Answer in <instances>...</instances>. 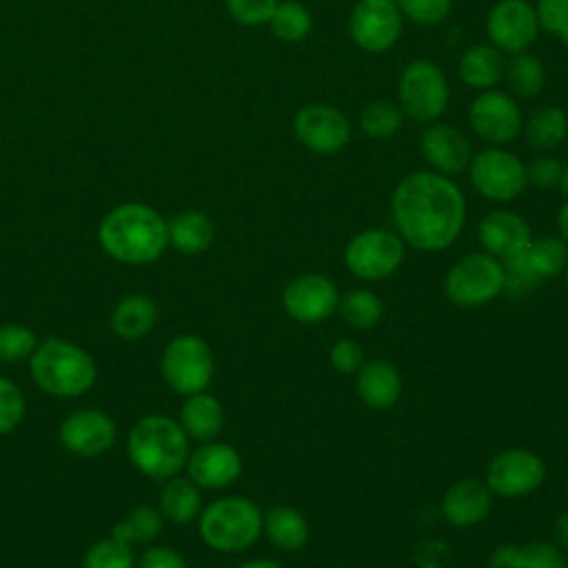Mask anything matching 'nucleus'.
<instances>
[{"label":"nucleus","instance_id":"1","mask_svg":"<svg viewBox=\"0 0 568 568\" xmlns=\"http://www.w3.org/2000/svg\"><path fill=\"white\" fill-rule=\"evenodd\" d=\"M390 215L404 244L435 253L448 248L466 224V197L442 173L413 171L390 193Z\"/></svg>","mask_w":568,"mask_h":568},{"label":"nucleus","instance_id":"2","mask_svg":"<svg viewBox=\"0 0 568 568\" xmlns=\"http://www.w3.org/2000/svg\"><path fill=\"white\" fill-rule=\"evenodd\" d=\"M102 251L122 264H151L169 246L166 220L142 202L113 206L98 226Z\"/></svg>","mask_w":568,"mask_h":568},{"label":"nucleus","instance_id":"3","mask_svg":"<svg viewBox=\"0 0 568 568\" xmlns=\"http://www.w3.org/2000/svg\"><path fill=\"white\" fill-rule=\"evenodd\" d=\"M126 448L133 466L153 479L175 477L191 455L189 435L166 415L142 417L131 428Z\"/></svg>","mask_w":568,"mask_h":568},{"label":"nucleus","instance_id":"4","mask_svg":"<svg viewBox=\"0 0 568 568\" xmlns=\"http://www.w3.org/2000/svg\"><path fill=\"white\" fill-rule=\"evenodd\" d=\"M29 371L33 382L55 397H78L87 393L98 375L93 357L67 339L38 344L29 357Z\"/></svg>","mask_w":568,"mask_h":568},{"label":"nucleus","instance_id":"5","mask_svg":"<svg viewBox=\"0 0 568 568\" xmlns=\"http://www.w3.org/2000/svg\"><path fill=\"white\" fill-rule=\"evenodd\" d=\"M262 510L248 497H220L197 515L202 541L220 552H242L262 535Z\"/></svg>","mask_w":568,"mask_h":568},{"label":"nucleus","instance_id":"6","mask_svg":"<svg viewBox=\"0 0 568 568\" xmlns=\"http://www.w3.org/2000/svg\"><path fill=\"white\" fill-rule=\"evenodd\" d=\"M450 100V87L444 69L433 60H410L397 78V104L404 115L430 124L437 122Z\"/></svg>","mask_w":568,"mask_h":568},{"label":"nucleus","instance_id":"7","mask_svg":"<svg viewBox=\"0 0 568 568\" xmlns=\"http://www.w3.org/2000/svg\"><path fill=\"white\" fill-rule=\"evenodd\" d=\"M504 264L501 260L488 253H468L457 260L446 277L444 293L446 297L464 308H475L493 302L504 293Z\"/></svg>","mask_w":568,"mask_h":568},{"label":"nucleus","instance_id":"8","mask_svg":"<svg viewBox=\"0 0 568 568\" xmlns=\"http://www.w3.org/2000/svg\"><path fill=\"white\" fill-rule=\"evenodd\" d=\"M406 257V244L390 229H364L344 246V264L357 280L379 282L390 277Z\"/></svg>","mask_w":568,"mask_h":568},{"label":"nucleus","instance_id":"9","mask_svg":"<svg viewBox=\"0 0 568 568\" xmlns=\"http://www.w3.org/2000/svg\"><path fill=\"white\" fill-rule=\"evenodd\" d=\"M473 189L490 202H510L528 186L526 164L506 146H486L468 164Z\"/></svg>","mask_w":568,"mask_h":568},{"label":"nucleus","instance_id":"10","mask_svg":"<svg viewBox=\"0 0 568 568\" xmlns=\"http://www.w3.org/2000/svg\"><path fill=\"white\" fill-rule=\"evenodd\" d=\"M160 368L175 393L193 395L206 390L215 364L211 346L202 337L184 333L166 344Z\"/></svg>","mask_w":568,"mask_h":568},{"label":"nucleus","instance_id":"11","mask_svg":"<svg viewBox=\"0 0 568 568\" xmlns=\"http://www.w3.org/2000/svg\"><path fill=\"white\" fill-rule=\"evenodd\" d=\"M295 140L315 155H335L351 140V120L344 111L326 102H311L293 115Z\"/></svg>","mask_w":568,"mask_h":568},{"label":"nucleus","instance_id":"12","mask_svg":"<svg viewBox=\"0 0 568 568\" xmlns=\"http://www.w3.org/2000/svg\"><path fill=\"white\" fill-rule=\"evenodd\" d=\"M546 479L544 459L528 448H506L486 466V486L504 499H521L532 495Z\"/></svg>","mask_w":568,"mask_h":568},{"label":"nucleus","instance_id":"13","mask_svg":"<svg viewBox=\"0 0 568 568\" xmlns=\"http://www.w3.org/2000/svg\"><path fill=\"white\" fill-rule=\"evenodd\" d=\"M404 16L395 0H357L348 16V36L366 53L393 49L402 36Z\"/></svg>","mask_w":568,"mask_h":568},{"label":"nucleus","instance_id":"14","mask_svg":"<svg viewBox=\"0 0 568 568\" xmlns=\"http://www.w3.org/2000/svg\"><path fill=\"white\" fill-rule=\"evenodd\" d=\"M468 122L475 135L488 142V146H506L524 129V115L517 100L499 89H486L473 98Z\"/></svg>","mask_w":568,"mask_h":568},{"label":"nucleus","instance_id":"15","mask_svg":"<svg viewBox=\"0 0 568 568\" xmlns=\"http://www.w3.org/2000/svg\"><path fill=\"white\" fill-rule=\"evenodd\" d=\"M339 291L335 282L322 273H302L282 291L286 315L302 324H320L337 313Z\"/></svg>","mask_w":568,"mask_h":568},{"label":"nucleus","instance_id":"16","mask_svg":"<svg viewBox=\"0 0 568 568\" xmlns=\"http://www.w3.org/2000/svg\"><path fill=\"white\" fill-rule=\"evenodd\" d=\"M539 22L528 0H497L486 16V36L501 53H521L535 42Z\"/></svg>","mask_w":568,"mask_h":568},{"label":"nucleus","instance_id":"17","mask_svg":"<svg viewBox=\"0 0 568 568\" xmlns=\"http://www.w3.org/2000/svg\"><path fill=\"white\" fill-rule=\"evenodd\" d=\"M113 419L98 408H82L60 424L62 446L78 457H100L115 444Z\"/></svg>","mask_w":568,"mask_h":568},{"label":"nucleus","instance_id":"18","mask_svg":"<svg viewBox=\"0 0 568 568\" xmlns=\"http://www.w3.org/2000/svg\"><path fill=\"white\" fill-rule=\"evenodd\" d=\"M419 151L430 171L448 178L466 171L473 158V146L464 131L446 122H430L422 131Z\"/></svg>","mask_w":568,"mask_h":568},{"label":"nucleus","instance_id":"19","mask_svg":"<svg viewBox=\"0 0 568 568\" xmlns=\"http://www.w3.org/2000/svg\"><path fill=\"white\" fill-rule=\"evenodd\" d=\"M477 240L484 253L506 262L526 251L532 240L528 222L508 209L486 213L477 224Z\"/></svg>","mask_w":568,"mask_h":568},{"label":"nucleus","instance_id":"20","mask_svg":"<svg viewBox=\"0 0 568 568\" xmlns=\"http://www.w3.org/2000/svg\"><path fill=\"white\" fill-rule=\"evenodd\" d=\"M186 470L200 488L220 490L231 486L242 475V457L231 444L211 439L191 450Z\"/></svg>","mask_w":568,"mask_h":568},{"label":"nucleus","instance_id":"21","mask_svg":"<svg viewBox=\"0 0 568 568\" xmlns=\"http://www.w3.org/2000/svg\"><path fill=\"white\" fill-rule=\"evenodd\" d=\"M493 508V493L486 481L466 477L455 481L442 497V517L455 528H470L481 524Z\"/></svg>","mask_w":568,"mask_h":568},{"label":"nucleus","instance_id":"22","mask_svg":"<svg viewBox=\"0 0 568 568\" xmlns=\"http://www.w3.org/2000/svg\"><path fill=\"white\" fill-rule=\"evenodd\" d=\"M355 390L366 406L386 410L402 395V375L386 359H368L355 373Z\"/></svg>","mask_w":568,"mask_h":568},{"label":"nucleus","instance_id":"23","mask_svg":"<svg viewBox=\"0 0 568 568\" xmlns=\"http://www.w3.org/2000/svg\"><path fill=\"white\" fill-rule=\"evenodd\" d=\"M504 71H506V58L490 42L468 47L457 60L459 80L466 87L477 91L495 89L504 80Z\"/></svg>","mask_w":568,"mask_h":568},{"label":"nucleus","instance_id":"24","mask_svg":"<svg viewBox=\"0 0 568 568\" xmlns=\"http://www.w3.org/2000/svg\"><path fill=\"white\" fill-rule=\"evenodd\" d=\"M169 246H173L182 255L204 253L215 237V226L204 211L189 209L171 220H166Z\"/></svg>","mask_w":568,"mask_h":568},{"label":"nucleus","instance_id":"25","mask_svg":"<svg viewBox=\"0 0 568 568\" xmlns=\"http://www.w3.org/2000/svg\"><path fill=\"white\" fill-rule=\"evenodd\" d=\"M490 568H568L566 552L552 541H530L526 546H497Z\"/></svg>","mask_w":568,"mask_h":568},{"label":"nucleus","instance_id":"26","mask_svg":"<svg viewBox=\"0 0 568 568\" xmlns=\"http://www.w3.org/2000/svg\"><path fill=\"white\" fill-rule=\"evenodd\" d=\"M180 426L195 442H211L224 426V408L217 397L200 390L186 395L180 410Z\"/></svg>","mask_w":568,"mask_h":568},{"label":"nucleus","instance_id":"27","mask_svg":"<svg viewBox=\"0 0 568 568\" xmlns=\"http://www.w3.org/2000/svg\"><path fill=\"white\" fill-rule=\"evenodd\" d=\"M262 532L268 537V541L284 550V552H295L306 546L308 541V521L306 517L293 508V506H271L262 515Z\"/></svg>","mask_w":568,"mask_h":568},{"label":"nucleus","instance_id":"28","mask_svg":"<svg viewBox=\"0 0 568 568\" xmlns=\"http://www.w3.org/2000/svg\"><path fill=\"white\" fill-rule=\"evenodd\" d=\"M158 320V306L146 295H129L120 300L111 313V328L122 339H140L149 335Z\"/></svg>","mask_w":568,"mask_h":568},{"label":"nucleus","instance_id":"29","mask_svg":"<svg viewBox=\"0 0 568 568\" xmlns=\"http://www.w3.org/2000/svg\"><path fill=\"white\" fill-rule=\"evenodd\" d=\"M521 131L526 133V140L535 151L546 153V151L557 149L566 140V135H568V115L561 106L544 104V106H537L528 115Z\"/></svg>","mask_w":568,"mask_h":568},{"label":"nucleus","instance_id":"30","mask_svg":"<svg viewBox=\"0 0 568 568\" xmlns=\"http://www.w3.org/2000/svg\"><path fill=\"white\" fill-rule=\"evenodd\" d=\"M160 510L173 524H189L202 513L200 486L191 477H169L160 490Z\"/></svg>","mask_w":568,"mask_h":568},{"label":"nucleus","instance_id":"31","mask_svg":"<svg viewBox=\"0 0 568 568\" xmlns=\"http://www.w3.org/2000/svg\"><path fill=\"white\" fill-rule=\"evenodd\" d=\"M524 260L537 280H550L566 271L568 244L559 235L532 237L524 251Z\"/></svg>","mask_w":568,"mask_h":568},{"label":"nucleus","instance_id":"32","mask_svg":"<svg viewBox=\"0 0 568 568\" xmlns=\"http://www.w3.org/2000/svg\"><path fill=\"white\" fill-rule=\"evenodd\" d=\"M271 33L282 42H302L313 29V16L300 0H280L268 18Z\"/></svg>","mask_w":568,"mask_h":568},{"label":"nucleus","instance_id":"33","mask_svg":"<svg viewBox=\"0 0 568 568\" xmlns=\"http://www.w3.org/2000/svg\"><path fill=\"white\" fill-rule=\"evenodd\" d=\"M504 80L508 82V87L515 95L535 98L537 93H541L544 82H546L544 62L535 53H528V51L513 53L510 60L506 62Z\"/></svg>","mask_w":568,"mask_h":568},{"label":"nucleus","instance_id":"34","mask_svg":"<svg viewBox=\"0 0 568 568\" xmlns=\"http://www.w3.org/2000/svg\"><path fill=\"white\" fill-rule=\"evenodd\" d=\"M404 111L393 100H371L359 111V131L371 140H390L404 124Z\"/></svg>","mask_w":568,"mask_h":568},{"label":"nucleus","instance_id":"35","mask_svg":"<svg viewBox=\"0 0 568 568\" xmlns=\"http://www.w3.org/2000/svg\"><path fill=\"white\" fill-rule=\"evenodd\" d=\"M162 530V515L153 506H135L124 519H120L111 537L124 546H138L153 541Z\"/></svg>","mask_w":568,"mask_h":568},{"label":"nucleus","instance_id":"36","mask_svg":"<svg viewBox=\"0 0 568 568\" xmlns=\"http://www.w3.org/2000/svg\"><path fill=\"white\" fill-rule=\"evenodd\" d=\"M337 313H339V317L348 326L359 328V331H368V328H373L382 320L384 304H382V300L373 291H368V288H353L344 297L339 295Z\"/></svg>","mask_w":568,"mask_h":568},{"label":"nucleus","instance_id":"37","mask_svg":"<svg viewBox=\"0 0 568 568\" xmlns=\"http://www.w3.org/2000/svg\"><path fill=\"white\" fill-rule=\"evenodd\" d=\"M82 568H135V557L131 546L109 537L89 546L82 557Z\"/></svg>","mask_w":568,"mask_h":568},{"label":"nucleus","instance_id":"38","mask_svg":"<svg viewBox=\"0 0 568 568\" xmlns=\"http://www.w3.org/2000/svg\"><path fill=\"white\" fill-rule=\"evenodd\" d=\"M38 346L36 333L22 324H2L0 326V362L13 364L29 359Z\"/></svg>","mask_w":568,"mask_h":568},{"label":"nucleus","instance_id":"39","mask_svg":"<svg viewBox=\"0 0 568 568\" xmlns=\"http://www.w3.org/2000/svg\"><path fill=\"white\" fill-rule=\"evenodd\" d=\"M399 13L419 27H435L453 11V0H395Z\"/></svg>","mask_w":568,"mask_h":568},{"label":"nucleus","instance_id":"40","mask_svg":"<svg viewBox=\"0 0 568 568\" xmlns=\"http://www.w3.org/2000/svg\"><path fill=\"white\" fill-rule=\"evenodd\" d=\"M24 415V395L7 377H0V435L11 433Z\"/></svg>","mask_w":568,"mask_h":568},{"label":"nucleus","instance_id":"41","mask_svg":"<svg viewBox=\"0 0 568 568\" xmlns=\"http://www.w3.org/2000/svg\"><path fill=\"white\" fill-rule=\"evenodd\" d=\"M280 0H224L229 16L244 27L268 24L271 13Z\"/></svg>","mask_w":568,"mask_h":568},{"label":"nucleus","instance_id":"42","mask_svg":"<svg viewBox=\"0 0 568 568\" xmlns=\"http://www.w3.org/2000/svg\"><path fill=\"white\" fill-rule=\"evenodd\" d=\"M532 7L541 31L557 38L568 31V0H535Z\"/></svg>","mask_w":568,"mask_h":568},{"label":"nucleus","instance_id":"43","mask_svg":"<svg viewBox=\"0 0 568 568\" xmlns=\"http://www.w3.org/2000/svg\"><path fill=\"white\" fill-rule=\"evenodd\" d=\"M564 162L550 153H539L526 164V180L535 189H555Z\"/></svg>","mask_w":568,"mask_h":568},{"label":"nucleus","instance_id":"44","mask_svg":"<svg viewBox=\"0 0 568 568\" xmlns=\"http://www.w3.org/2000/svg\"><path fill=\"white\" fill-rule=\"evenodd\" d=\"M328 362L337 373H357V368L366 362L364 359V348L357 339L353 337H342L337 339L331 351H328Z\"/></svg>","mask_w":568,"mask_h":568},{"label":"nucleus","instance_id":"45","mask_svg":"<svg viewBox=\"0 0 568 568\" xmlns=\"http://www.w3.org/2000/svg\"><path fill=\"white\" fill-rule=\"evenodd\" d=\"M135 568H189L184 557L169 546H151L142 552Z\"/></svg>","mask_w":568,"mask_h":568},{"label":"nucleus","instance_id":"46","mask_svg":"<svg viewBox=\"0 0 568 568\" xmlns=\"http://www.w3.org/2000/svg\"><path fill=\"white\" fill-rule=\"evenodd\" d=\"M552 544H557L564 552H568V510L561 513V515L555 519V526H552Z\"/></svg>","mask_w":568,"mask_h":568},{"label":"nucleus","instance_id":"47","mask_svg":"<svg viewBox=\"0 0 568 568\" xmlns=\"http://www.w3.org/2000/svg\"><path fill=\"white\" fill-rule=\"evenodd\" d=\"M557 235L568 244V197L557 211Z\"/></svg>","mask_w":568,"mask_h":568},{"label":"nucleus","instance_id":"48","mask_svg":"<svg viewBox=\"0 0 568 568\" xmlns=\"http://www.w3.org/2000/svg\"><path fill=\"white\" fill-rule=\"evenodd\" d=\"M237 568H284L282 564L273 561V559H266V557H257V559H248L244 564H240Z\"/></svg>","mask_w":568,"mask_h":568},{"label":"nucleus","instance_id":"49","mask_svg":"<svg viewBox=\"0 0 568 568\" xmlns=\"http://www.w3.org/2000/svg\"><path fill=\"white\" fill-rule=\"evenodd\" d=\"M557 189L568 197V162H564L561 166V173H559V182H557Z\"/></svg>","mask_w":568,"mask_h":568},{"label":"nucleus","instance_id":"50","mask_svg":"<svg viewBox=\"0 0 568 568\" xmlns=\"http://www.w3.org/2000/svg\"><path fill=\"white\" fill-rule=\"evenodd\" d=\"M559 40H561V44H564V49H566V51H568V31H566V33H561V36H559Z\"/></svg>","mask_w":568,"mask_h":568},{"label":"nucleus","instance_id":"51","mask_svg":"<svg viewBox=\"0 0 568 568\" xmlns=\"http://www.w3.org/2000/svg\"><path fill=\"white\" fill-rule=\"evenodd\" d=\"M564 273H566V286H568V264H566V271H564Z\"/></svg>","mask_w":568,"mask_h":568}]
</instances>
